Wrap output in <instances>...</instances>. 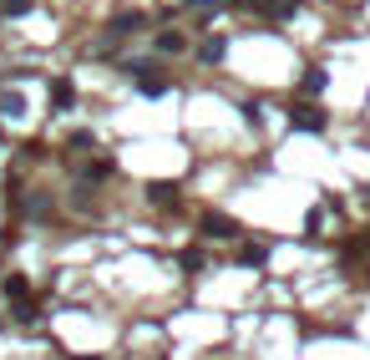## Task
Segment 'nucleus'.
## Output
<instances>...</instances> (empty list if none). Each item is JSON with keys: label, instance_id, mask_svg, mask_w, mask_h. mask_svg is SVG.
Wrapping results in <instances>:
<instances>
[{"label": "nucleus", "instance_id": "1", "mask_svg": "<svg viewBox=\"0 0 370 360\" xmlns=\"http://www.w3.org/2000/svg\"><path fill=\"white\" fill-rule=\"evenodd\" d=\"M289 122L304 127V132H325V112H314V107H295V112H289Z\"/></svg>", "mask_w": 370, "mask_h": 360}, {"label": "nucleus", "instance_id": "2", "mask_svg": "<svg viewBox=\"0 0 370 360\" xmlns=\"http://www.w3.org/2000/svg\"><path fill=\"white\" fill-rule=\"evenodd\" d=\"M203 228H208V239H238L234 218H223V213H208V218H203Z\"/></svg>", "mask_w": 370, "mask_h": 360}, {"label": "nucleus", "instance_id": "3", "mask_svg": "<svg viewBox=\"0 0 370 360\" xmlns=\"http://www.w3.org/2000/svg\"><path fill=\"white\" fill-rule=\"evenodd\" d=\"M264 259H269V243H244V249H238V264H264Z\"/></svg>", "mask_w": 370, "mask_h": 360}, {"label": "nucleus", "instance_id": "4", "mask_svg": "<svg viewBox=\"0 0 370 360\" xmlns=\"http://www.w3.org/2000/svg\"><path fill=\"white\" fill-rule=\"evenodd\" d=\"M71 97H76V92H71V82H66V76H56V82H51V101L66 112V107H71Z\"/></svg>", "mask_w": 370, "mask_h": 360}, {"label": "nucleus", "instance_id": "5", "mask_svg": "<svg viewBox=\"0 0 370 360\" xmlns=\"http://www.w3.org/2000/svg\"><path fill=\"white\" fill-rule=\"evenodd\" d=\"M137 86H143V97H162V92H168V76H137Z\"/></svg>", "mask_w": 370, "mask_h": 360}, {"label": "nucleus", "instance_id": "6", "mask_svg": "<svg viewBox=\"0 0 370 360\" xmlns=\"http://www.w3.org/2000/svg\"><path fill=\"white\" fill-rule=\"evenodd\" d=\"M223 51H228V41H223V36H208V41L198 46V56H203V61H219Z\"/></svg>", "mask_w": 370, "mask_h": 360}, {"label": "nucleus", "instance_id": "7", "mask_svg": "<svg viewBox=\"0 0 370 360\" xmlns=\"http://www.w3.org/2000/svg\"><path fill=\"white\" fill-rule=\"evenodd\" d=\"M188 41H183V36H177V31H162L158 36V51H162V56H168V51H183Z\"/></svg>", "mask_w": 370, "mask_h": 360}, {"label": "nucleus", "instance_id": "8", "mask_svg": "<svg viewBox=\"0 0 370 360\" xmlns=\"http://www.w3.org/2000/svg\"><path fill=\"white\" fill-rule=\"evenodd\" d=\"M299 92H310V97H314V92H325V71H320V67H310V76H304Z\"/></svg>", "mask_w": 370, "mask_h": 360}, {"label": "nucleus", "instance_id": "9", "mask_svg": "<svg viewBox=\"0 0 370 360\" xmlns=\"http://www.w3.org/2000/svg\"><path fill=\"white\" fill-rule=\"evenodd\" d=\"M5 294H10V300H25V294H31V285H25L21 274H10V279H5Z\"/></svg>", "mask_w": 370, "mask_h": 360}, {"label": "nucleus", "instance_id": "10", "mask_svg": "<svg viewBox=\"0 0 370 360\" xmlns=\"http://www.w3.org/2000/svg\"><path fill=\"white\" fill-rule=\"evenodd\" d=\"M36 0H0V16H25Z\"/></svg>", "mask_w": 370, "mask_h": 360}]
</instances>
